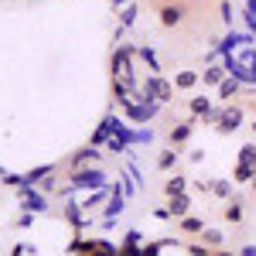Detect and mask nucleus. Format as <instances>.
<instances>
[{
    "label": "nucleus",
    "instance_id": "obj_1",
    "mask_svg": "<svg viewBox=\"0 0 256 256\" xmlns=\"http://www.w3.org/2000/svg\"><path fill=\"white\" fill-rule=\"evenodd\" d=\"M158 14H160V24H164V28H178V24L184 20V7H178V4H164Z\"/></svg>",
    "mask_w": 256,
    "mask_h": 256
},
{
    "label": "nucleus",
    "instance_id": "obj_2",
    "mask_svg": "<svg viewBox=\"0 0 256 256\" xmlns=\"http://www.w3.org/2000/svg\"><path fill=\"white\" fill-rule=\"evenodd\" d=\"M239 123H242V110L232 106V110H226V113L218 116V130H222V134H232V130H239Z\"/></svg>",
    "mask_w": 256,
    "mask_h": 256
},
{
    "label": "nucleus",
    "instance_id": "obj_3",
    "mask_svg": "<svg viewBox=\"0 0 256 256\" xmlns=\"http://www.w3.org/2000/svg\"><path fill=\"white\" fill-rule=\"evenodd\" d=\"M168 212H171V218H184V216H192V198H188V195H174V198H168Z\"/></svg>",
    "mask_w": 256,
    "mask_h": 256
},
{
    "label": "nucleus",
    "instance_id": "obj_4",
    "mask_svg": "<svg viewBox=\"0 0 256 256\" xmlns=\"http://www.w3.org/2000/svg\"><path fill=\"white\" fill-rule=\"evenodd\" d=\"M222 218H226L229 226H239V222L246 218V208H242V198H229V205L222 208Z\"/></svg>",
    "mask_w": 256,
    "mask_h": 256
},
{
    "label": "nucleus",
    "instance_id": "obj_5",
    "mask_svg": "<svg viewBox=\"0 0 256 256\" xmlns=\"http://www.w3.org/2000/svg\"><path fill=\"white\" fill-rule=\"evenodd\" d=\"M178 229H181L184 236H202L208 226H205V222H202L198 216H184V218H178Z\"/></svg>",
    "mask_w": 256,
    "mask_h": 256
},
{
    "label": "nucleus",
    "instance_id": "obj_6",
    "mask_svg": "<svg viewBox=\"0 0 256 256\" xmlns=\"http://www.w3.org/2000/svg\"><path fill=\"white\" fill-rule=\"evenodd\" d=\"M28 212H48V202H44V195H38V192H31V188H24V202H20Z\"/></svg>",
    "mask_w": 256,
    "mask_h": 256
},
{
    "label": "nucleus",
    "instance_id": "obj_7",
    "mask_svg": "<svg viewBox=\"0 0 256 256\" xmlns=\"http://www.w3.org/2000/svg\"><path fill=\"white\" fill-rule=\"evenodd\" d=\"M188 110H192V116H202V120H216V113H212V102L205 96H195L192 102H188Z\"/></svg>",
    "mask_w": 256,
    "mask_h": 256
},
{
    "label": "nucleus",
    "instance_id": "obj_8",
    "mask_svg": "<svg viewBox=\"0 0 256 256\" xmlns=\"http://www.w3.org/2000/svg\"><path fill=\"white\" fill-rule=\"evenodd\" d=\"M198 82H202V76L192 72V68H184V72H178V76H174V89H195Z\"/></svg>",
    "mask_w": 256,
    "mask_h": 256
},
{
    "label": "nucleus",
    "instance_id": "obj_9",
    "mask_svg": "<svg viewBox=\"0 0 256 256\" xmlns=\"http://www.w3.org/2000/svg\"><path fill=\"white\" fill-rule=\"evenodd\" d=\"M226 72H229V65H212V68H205L202 82H205V86H216V89H218V82L226 79Z\"/></svg>",
    "mask_w": 256,
    "mask_h": 256
},
{
    "label": "nucleus",
    "instance_id": "obj_10",
    "mask_svg": "<svg viewBox=\"0 0 256 256\" xmlns=\"http://www.w3.org/2000/svg\"><path fill=\"white\" fill-rule=\"evenodd\" d=\"M188 137H192V123H181V126L171 130V137H168V140H171V147L178 150V147H184V144H188Z\"/></svg>",
    "mask_w": 256,
    "mask_h": 256
},
{
    "label": "nucleus",
    "instance_id": "obj_11",
    "mask_svg": "<svg viewBox=\"0 0 256 256\" xmlns=\"http://www.w3.org/2000/svg\"><path fill=\"white\" fill-rule=\"evenodd\" d=\"M72 184H79V188H89L92 184L96 188V184H102V174L99 171H79V174L72 178Z\"/></svg>",
    "mask_w": 256,
    "mask_h": 256
},
{
    "label": "nucleus",
    "instance_id": "obj_12",
    "mask_svg": "<svg viewBox=\"0 0 256 256\" xmlns=\"http://www.w3.org/2000/svg\"><path fill=\"white\" fill-rule=\"evenodd\" d=\"M236 92H239V79H236V76H232V79L226 76V79L218 82V99H226V102H229V99L236 96Z\"/></svg>",
    "mask_w": 256,
    "mask_h": 256
},
{
    "label": "nucleus",
    "instance_id": "obj_13",
    "mask_svg": "<svg viewBox=\"0 0 256 256\" xmlns=\"http://www.w3.org/2000/svg\"><path fill=\"white\" fill-rule=\"evenodd\" d=\"M202 242H205L208 250H222V242H226V232H222V229H205V232H202Z\"/></svg>",
    "mask_w": 256,
    "mask_h": 256
},
{
    "label": "nucleus",
    "instance_id": "obj_14",
    "mask_svg": "<svg viewBox=\"0 0 256 256\" xmlns=\"http://www.w3.org/2000/svg\"><path fill=\"white\" fill-rule=\"evenodd\" d=\"M184 184H188V181H184L181 174H178V178H168V181H164V192H168V198L184 195Z\"/></svg>",
    "mask_w": 256,
    "mask_h": 256
},
{
    "label": "nucleus",
    "instance_id": "obj_15",
    "mask_svg": "<svg viewBox=\"0 0 256 256\" xmlns=\"http://www.w3.org/2000/svg\"><path fill=\"white\" fill-rule=\"evenodd\" d=\"M174 164H178V150H174V147L160 150V158H158V168H160V171H171Z\"/></svg>",
    "mask_w": 256,
    "mask_h": 256
},
{
    "label": "nucleus",
    "instance_id": "obj_16",
    "mask_svg": "<svg viewBox=\"0 0 256 256\" xmlns=\"http://www.w3.org/2000/svg\"><path fill=\"white\" fill-rule=\"evenodd\" d=\"M96 160H99L96 147H86L82 154H76V158H72V168H79V164H96Z\"/></svg>",
    "mask_w": 256,
    "mask_h": 256
},
{
    "label": "nucleus",
    "instance_id": "obj_17",
    "mask_svg": "<svg viewBox=\"0 0 256 256\" xmlns=\"http://www.w3.org/2000/svg\"><path fill=\"white\" fill-rule=\"evenodd\" d=\"M160 250H164V239H158V242H144V246H140V256H160Z\"/></svg>",
    "mask_w": 256,
    "mask_h": 256
},
{
    "label": "nucleus",
    "instance_id": "obj_18",
    "mask_svg": "<svg viewBox=\"0 0 256 256\" xmlns=\"http://www.w3.org/2000/svg\"><path fill=\"white\" fill-rule=\"evenodd\" d=\"M256 174V164H239L236 168V181H253Z\"/></svg>",
    "mask_w": 256,
    "mask_h": 256
},
{
    "label": "nucleus",
    "instance_id": "obj_19",
    "mask_svg": "<svg viewBox=\"0 0 256 256\" xmlns=\"http://www.w3.org/2000/svg\"><path fill=\"white\" fill-rule=\"evenodd\" d=\"M239 164H256V147H242L239 150Z\"/></svg>",
    "mask_w": 256,
    "mask_h": 256
},
{
    "label": "nucleus",
    "instance_id": "obj_20",
    "mask_svg": "<svg viewBox=\"0 0 256 256\" xmlns=\"http://www.w3.org/2000/svg\"><path fill=\"white\" fill-rule=\"evenodd\" d=\"M188 253H192V256H212V250H208L205 242H202V246H198V242H192V246H188Z\"/></svg>",
    "mask_w": 256,
    "mask_h": 256
},
{
    "label": "nucleus",
    "instance_id": "obj_21",
    "mask_svg": "<svg viewBox=\"0 0 256 256\" xmlns=\"http://www.w3.org/2000/svg\"><path fill=\"white\" fill-rule=\"evenodd\" d=\"M116 212H123V195L116 192V198H113V205L106 208V216H116Z\"/></svg>",
    "mask_w": 256,
    "mask_h": 256
},
{
    "label": "nucleus",
    "instance_id": "obj_22",
    "mask_svg": "<svg viewBox=\"0 0 256 256\" xmlns=\"http://www.w3.org/2000/svg\"><path fill=\"white\" fill-rule=\"evenodd\" d=\"M218 10H222V20H226V24H232V4H229V0H222Z\"/></svg>",
    "mask_w": 256,
    "mask_h": 256
},
{
    "label": "nucleus",
    "instance_id": "obj_23",
    "mask_svg": "<svg viewBox=\"0 0 256 256\" xmlns=\"http://www.w3.org/2000/svg\"><path fill=\"white\" fill-rule=\"evenodd\" d=\"M140 55H144V62H147V65H150L154 72H158V68H160V65H158V58H154V52H150V48H144Z\"/></svg>",
    "mask_w": 256,
    "mask_h": 256
},
{
    "label": "nucleus",
    "instance_id": "obj_24",
    "mask_svg": "<svg viewBox=\"0 0 256 256\" xmlns=\"http://www.w3.org/2000/svg\"><path fill=\"white\" fill-rule=\"evenodd\" d=\"M134 18H137V7H126V10H123V24H120V28H126V24H134Z\"/></svg>",
    "mask_w": 256,
    "mask_h": 256
},
{
    "label": "nucleus",
    "instance_id": "obj_25",
    "mask_svg": "<svg viewBox=\"0 0 256 256\" xmlns=\"http://www.w3.org/2000/svg\"><path fill=\"white\" fill-rule=\"evenodd\" d=\"M212 192H216L218 198H226V195H229V184H226V181H216V184H212Z\"/></svg>",
    "mask_w": 256,
    "mask_h": 256
},
{
    "label": "nucleus",
    "instance_id": "obj_26",
    "mask_svg": "<svg viewBox=\"0 0 256 256\" xmlns=\"http://www.w3.org/2000/svg\"><path fill=\"white\" fill-rule=\"evenodd\" d=\"M239 256H256V246H242V250H239Z\"/></svg>",
    "mask_w": 256,
    "mask_h": 256
},
{
    "label": "nucleus",
    "instance_id": "obj_27",
    "mask_svg": "<svg viewBox=\"0 0 256 256\" xmlns=\"http://www.w3.org/2000/svg\"><path fill=\"white\" fill-rule=\"evenodd\" d=\"M28 253V246H14V250H10V256H24Z\"/></svg>",
    "mask_w": 256,
    "mask_h": 256
},
{
    "label": "nucleus",
    "instance_id": "obj_28",
    "mask_svg": "<svg viewBox=\"0 0 256 256\" xmlns=\"http://www.w3.org/2000/svg\"><path fill=\"white\" fill-rule=\"evenodd\" d=\"M212 256H239V253H226V250H212Z\"/></svg>",
    "mask_w": 256,
    "mask_h": 256
},
{
    "label": "nucleus",
    "instance_id": "obj_29",
    "mask_svg": "<svg viewBox=\"0 0 256 256\" xmlns=\"http://www.w3.org/2000/svg\"><path fill=\"white\" fill-rule=\"evenodd\" d=\"M253 130H256V123H253Z\"/></svg>",
    "mask_w": 256,
    "mask_h": 256
},
{
    "label": "nucleus",
    "instance_id": "obj_30",
    "mask_svg": "<svg viewBox=\"0 0 256 256\" xmlns=\"http://www.w3.org/2000/svg\"><path fill=\"white\" fill-rule=\"evenodd\" d=\"M116 256H120V253H116Z\"/></svg>",
    "mask_w": 256,
    "mask_h": 256
}]
</instances>
